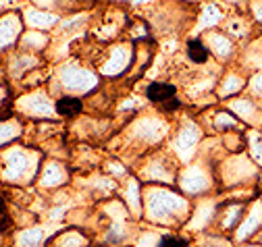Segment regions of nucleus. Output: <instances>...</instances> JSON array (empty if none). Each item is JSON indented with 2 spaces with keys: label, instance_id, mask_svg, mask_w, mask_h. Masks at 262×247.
<instances>
[{
  "label": "nucleus",
  "instance_id": "obj_9",
  "mask_svg": "<svg viewBox=\"0 0 262 247\" xmlns=\"http://www.w3.org/2000/svg\"><path fill=\"white\" fill-rule=\"evenodd\" d=\"M187 56H189L191 63L204 65L208 60V56H210V50L202 40H189L187 42Z\"/></svg>",
  "mask_w": 262,
  "mask_h": 247
},
{
  "label": "nucleus",
  "instance_id": "obj_7",
  "mask_svg": "<svg viewBox=\"0 0 262 247\" xmlns=\"http://www.w3.org/2000/svg\"><path fill=\"white\" fill-rule=\"evenodd\" d=\"M146 96H148V100L154 102V104H165V102L177 98V89H175L171 83H160V81H156V83H150V85L146 87Z\"/></svg>",
  "mask_w": 262,
  "mask_h": 247
},
{
  "label": "nucleus",
  "instance_id": "obj_8",
  "mask_svg": "<svg viewBox=\"0 0 262 247\" xmlns=\"http://www.w3.org/2000/svg\"><path fill=\"white\" fill-rule=\"evenodd\" d=\"M83 110V104L79 98H73V96H62L58 102H56V112L64 118H73L77 116L79 112Z\"/></svg>",
  "mask_w": 262,
  "mask_h": 247
},
{
  "label": "nucleus",
  "instance_id": "obj_4",
  "mask_svg": "<svg viewBox=\"0 0 262 247\" xmlns=\"http://www.w3.org/2000/svg\"><path fill=\"white\" fill-rule=\"evenodd\" d=\"M210 40H214V42H210V46L214 48L219 60H233V56L237 54V42L233 38L216 32V34L210 36Z\"/></svg>",
  "mask_w": 262,
  "mask_h": 247
},
{
  "label": "nucleus",
  "instance_id": "obj_11",
  "mask_svg": "<svg viewBox=\"0 0 262 247\" xmlns=\"http://www.w3.org/2000/svg\"><path fill=\"white\" fill-rule=\"evenodd\" d=\"M248 15L252 17L258 32H262V0H248Z\"/></svg>",
  "mask_w": 262,
  "mask_h": 247
},
{
  "label": "nucleus",
  "instance_id": "obj_13",
  "mask_svg": "<svg viewBox=\"0 0 262 247\" xmlns=\"http://www.w3.org/2000/svg\"><path fill=\"white\" fill-rule=\"evenodd\" d=\"M13 114V110H11V106L5 102L3 106H0V120H5V118H9Z\"/></svg>",
  "mask_w": 262,
  "mask_h": 247
},
{
  "label": "nucleus",
  "instance_id": "obj_12",
  "mask_svg": "<svg viewBox=\"0 0 262 247\" xmlns=\"http://www.w3.org/2000/svg\"><path fill=\"white\" fill-rule=\"evenodd\" d=\"M158 247H187V241H183L181 237H165Z\"/></svg>",
  "mask_w": 262,
  "mask_h": 247
},
{
  "label": "nucleus",
  "instance_id": "obj_10",
  "mask_svg": "<svg viewBox=\"0 0 262 247\" xmlns=\"http://www.w3.org/2000/svg\"><path fill=\"white\" fill-rule=\"evenodd\" d=\"M248 94L256 102H262V71L252 73V77L248 79Z\"/></svg>",
  "mask_w": 262,
  "mask_h": 247
},
{
  "label": "nucleus",
  "instance_id": "obj_15",
  "mask_svg": "<svg viewBox=\"0 0 262 247\" xmlns=\"http://www.w3.org/2000/svg\"><path fill=\"white\" fill-rule=\"evenodd\" d=\"M248 247H258V245H248Z\"/></svg>",
  "mask_w": 262,
  "mask_h": 247
},
{
  "label": "nucleus",
  "instance_id": "obj_5",
  "mask_svg": "<svg viewBox=\"0 0 262 247\" xmlns=\"http://www.w3.org/2000/svg\"><path fill=\"white\" fill-rule=\"evenodd\" d=\"M246 152L252 162L262 170V131L258 127L246 129Z\"/></svg>",
  "mask_w": 262,
  "mask_h": 247
},
{
  "label": "nucleus",
  "instance_id": "obj_14",
  "mask_svg": "<svg viewBox=\"0 0 262 247\" xmlns=\"http://www.w3.org/2000/svg\"><path fill=\"white\" fill-rule=\"evenodd\" d=\"M258 187L262 189V175H260V179H258Z\"/></svg>",
  "mask_w": 262,
  "mask_h": 247
},
{
  "label": "nucleus",
  "instance_id": "obj_1",
  "mask_svg": "<svg viewBox=\"0 0 262 247\" xmlns=\"http://www.w3.org/2000/svg\"><path fill=\"white\" fill-rule=\"evenodd\" d=\"M231 110L239 120H244V125L248 127H260L262 125V108L258 106V102L252 96H244V98H235L229 104Z\"/></svg>",
  "mask_w": 262,
  "mask_h": 247
},
{
  "label": "nucleus",
  "instance_id": "obj_2",
  "mask_svg": "<svg viewBox=\"0 0 262 247\" xmlns=\"http://www.w3.org/2000/svg\"><path fill=\"white\" fill-rule=\"evenodd\" d=\"M258 231H262V200H254L248 206L244 218H242V225L235 231V239L246 241V239L254 237Z\"/></svg>",
  "mask_w": 262,
  "mask_h": 247
},
{
  "label": "nucleus",
  "instance_id": "obj_3",
  "mask_svg": "<svg viewBox=\"0 0 262 247\" xmlns=\"http://www.w3.org/2000/svg\"><path fill=\"white\" fill-rule=\"evenodd\" d=\"M246 210H248L246 202H231V204L223 206V208H221V227H223L225 231H231V229L239 227Z\"/></svg>",
  "mask_w": 262,
  "mask_h": 247
},
{
  "label": "nucleus",
  "instance_id": "obj_6",
  "mask_svg": "<svg viewBox=\"0 0 262 247\" xmlns=\"http://www.w3.org/2000/svg\"><path fill=\"white\" fill-rule=\"evenodd\" d=\"M248 75L244 73H229L227 77H225V81H223V85L219 87L221 91L219 94L223 96V98H231V96H237V94H242V91H246L248 89Z\"/></svg>",
  "mask_w": 262,
  "mask_h": 247
}]
</instances>
